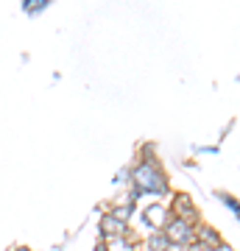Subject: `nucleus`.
I'll return each mask as SVG.
<instances>
[{
	"instance_id": "nucleus-1",
	"label": "nucleus",
	"mask_w": 240,
	"mask_h": 251,
	"mask_svg": "<svg viewBox=\"0 0 240 251\" xmlns=\"http://www.w3.org/2000/svg\"><path fill=\"white\" fill-rule=\"evenodd\" d=\"M132 196H129V204L140 201L142 196H165L168 193V176L160 168V162L151 156V148H145V159L132 168Z\"/></svg>"
},
{
	"instance_id": "nucleus-2",
	"label": "nucleus",
	"mask_w": 240,
	"mask_h": 251,
	"mask_svg": "<svg viewBox=\"0 0 240 251\" xmlns=\"http://www.w3.org/2000/svg\"><path fill=\"white\" fill-rule=\"evenodd\" d=\"M162 234L168 237L170 249L173 246H179V249H187L190 243H193V237H196V226L187 224V221H182V218H168V224H165V229H162Z\"/></svg>"
},
{
	"instance_id": "nucleus-3",
	"label": "nucleus",
	"mask_w": 240,
	"mask_h": 251,
	"mask_svg": "<svg viewBox=\"0 0 240 251\" xmlns=\"http://www.w3.org/2000/svg\"><path fill=\"white\" fill-rule=\"evenodd\" d=\"M168 218H170V206L168 204H148L145 212H142V224L148 226L151 232H162L165 224H168Z\"/></svg>"
},
{
	"instance_id": "nucleus-4",
	"label": "nucleus",
	"mask_w": 240,
	"mask_h": 251,
	"mask_svg": "<svg viewBox=\"0 0 240 251\" xmlns=\"http://www.w3.org/2000/svg\"><path fill=\"white\" fill-rule=\"evenodd\" d=\"M173 212L170 215L173 218H182V221H187V224H193L196 226L198 221V212H196V206H193V201H190V196H185V193H176L173 196Z\"/></svg>"
},
{
	"instance_id": "nucleus-5",
	"label": "nucleus",
	"mask_w": 240,
	"mask_h": 251,
	"mask_svg": "<svg viewBox=\"0 0 240 251\" xmlns=\"http://www.w3.org/2000/svg\"><path fill=\"white\" fill-rule=\"evenodd\" d=\"M98 232H101V237H104V240H107V237H117V234H126V224H120L117 218H112L107 212V215L101 218Z\"/></svg>"
},
{
	"instance_id": "nucleus-6",
	"label": "nucleus",
	"mask_w": 240,
	"mask_h": 251,
	"mask_svg": "<svg viewBox=\"0 0 240 251\" xmlns=\"http://www.w3.org/2000/svg\"><path fill=\"white\" fill-rule=\"evenodd\" d=\"M196 243H201V246H207V249H215L221 240V234L215 232L213 226H196V237H193Z\"/></svg>"
},
{
	"instance_id": "nucleus-7",
	"label": "nucleus",
	"mask_w": 240,
	"mask_h": 251,
	"mask_svg": "<svg viewBox=\"0 0 240 251\" xmlns=\"http://www.w3.org/2000/svg\"><path fill=\"white\" fill-rule=\"evenodd\" d=\"M104 249L107 251H134V243L129 234H117V237H107L104 240Z\"/></svg>"
},
{
	"instance_id": "nucleus-8",
	"label": "nucleus",
	"mask_w": 240,
	"mask_h": 251,
	"mask_svg": "<svg viewBox=\"0 0 240 251\" xmlns=\"http://www.w3.org/2000/svg\"><path fill=\"white\" fill-rule=\"evenodd\" d=\"M145 249L148 251H170V243H168V237L162 232H151L148 234V240H145Z\"/></svg>"
},
{
	"instance_id": "nucleus-9",
	"label": "nucleus",
	"mask_w": 240,
	"mask_h": 251,
	"mask_svg": "<svg viewBox=\"0 0 240 251\" xmlns=\"http://www.w3.org/2000/svg\"><path fill=\"white\" fill-rule=\"evenodd\" d=\"M112 218H117L120 224H129V218L134 215V204H129V201H123V204L112 206V212H109Z\"/></svg>"
},
{
	"instance_id": "nucleus-10",
	"label": "nucleus",
	"mask_w": 240,
	"mask_h": 251,
	"mask_svg": "<svg viewBox=\"0 0 240 251\" xmlns=\"http://www.w3.org/2000/svg\"><path fill=\"white\" fill-rule=\"evenodd\" d=\"M48 3H51V0H26V3H23V11H26V14H39V11L48 9Z\"/></svg>"
},
{
	"instance_id": "nucleus-11",
	"label": "nucleus",
	"mask_w": 240,
	"mask_h": 251,
	"mask_svg": "<svg viewBox=\"0 0 240 251\" xmlns=\"http://www.w3.org/2000/svg\"><path fill=\"white\" fill-rule=\"evenodd\" d=\"M129 181H132V168H123V171L115 176V184L117 187H123V184H129Z\"/></svg>"
},
{
	"instance_id": "nucleus-12",
	"label": "nucleus",
	"mask_w": 240,
	"mask_h": 251,
	"mask_svg": "<svg viewBox=\"0 0 240 251\" xmlns=\"http://www.w3.org/2000/svg\"><path fill=\"white\" fill-rule=\"evenodd\" d=\"M221 198H223V201H226V206H229L232 212L238 215V201H235V198H229V196H223V193H221Z\"/></svg>"
},
{
	"instance_id": "nucleus-13",
	"label": "nucleus",
	"mask_w": 240,
	"mask_h": 251,
	"mask_svg": "<svg viewBox=\"0 0 240 251\" xmlns=\"http://www.w3.org/2000/svg\"><path fill=\"white\" fill-rule=\"evenodd\" d=\"M213 251H235V249H232V246H226V243H218Z\"/></svg>"
},
{
	"instance_id": "nucleus-14",
	"label": "nucleus",
	"mask_w": 240,
	"mask_h": 251,
	"mask_svg": "<svg viewBox=\"0 0 240 251\" xmlns=\"http://www.w3.org/2000/svg\"><path fill=\"white\" fill-rule=\"evenodd\" d=\"M14 251H31V249H28V246H20V249H14Z\"/></svg>"
},
{
	"instance_id": "nucleus-15",
	"label": "nucleus",
	"mask_w": 240,
	"mask_h": 251,
	"mask_svg": "<svg viewBox=\"0 0 240 251\" xmlns=\"http://www.w3.org/2000/svg\"><path fill=\"white\" fill-rule=\"evenodd\" d=\"M95 251H107V249H104V243H101V246H95Z\"/></svg>"
}]
</instances>
